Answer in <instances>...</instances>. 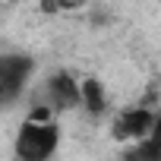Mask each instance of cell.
Returning <instances> with one entry per match:
<instances>
[{
  "instance_id": "cell-1",
  "label": "cell",
  "mask_w": 161,
  "mask_h": 161,
  "mask_svg": "<svg viewBox=\"0 0 161 161\" xmlns=\"http://www.w3.org/2000/svg\"><path fill=\"white\" fill-rule=\"evenodd\" d=\"M60 145V130L54 120L25 117L16 133V158L19 161H47Z\"/></svg>"
},
{
  "instance_id": "cell-2",
  "label": "cell",
  "mask_w": 161,
  "mask_h": 161,
  "mask_svg": "<svg viewBox=\"0 0 161 161\" xmlns=\"http://www.w3.org/2000/svg\"><path fill=\"white\" fill-rule=\"evenodd\" d=\"M38 101L41 108H47L51 114H63V111H73L82 104V86L76 82L69 73H54L44 79V86L38 89Z\"/></svg>"
},
{
  "instance_id": "cell-3",
  "label": "cell",
  "mask_w": 161,
  "mask_h": 161,
  "mask_svg": "<svg viewBox=\"0 0 161 161\" xmlns=\"http://www.w3.org/2000/svg\"><path fill=\"white\" fill-rule=\"evenodd\" d=\"M32 69H35V60L25 54H3L0 57V104H10L19 98Z\"/></svg>"
},
{
  "instance_id": "cell-4",
  "label": "cell",
  "mask_w": 161,
  "mask_h": 161,
  "mask_svg": "<svg viewBox=\"0 0 161 161\" xmlns=\"http://www.w3.org/2000/svg\"><path fill=\"white\" fill-rule=\"evenodd\" d=\"M155 123H158V114H152V111H145V108H130V111H123L120 117H117V123H114V136L117 139H145L152 130H155Z\"/></svg>"
},
{
  "instance_id": "cell-5",
  "label": "cell",
  "mask_w": 161,
  "mask_h": 161,
  "mask_svg": "<svg viewBox=\"0 0 161 161\" xmlns=\"http://www.w3.org/2000/svg\"><path fill=\"white\" fill-rule=\"evenodd\" d=\"M123 161H161V117H158L155 130L123 155Z\"/></svg>"
},
{
  "instance_id": "cell-6",
  "label": "cell",
  "mask_w": 161,
  "mask_h": 161,
  "mask_svg": "<svg viewBox=\"0 0 161 161\" xmlns=\"http://www.w3.org/2000/svg\"><path fill=\"white\" fill-rule=\"evenodd\" d=\"M82 104L89 114H101L104 111V89L98 79H86L82 82Z\"/></svg>"
}]
</instances>
